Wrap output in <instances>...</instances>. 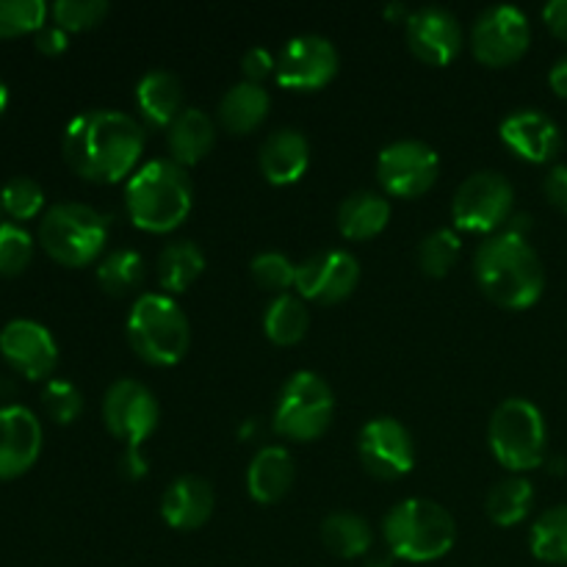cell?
<instances>
[{
    "label": "cell",
    "mask_w": 567,
    "mask_h": 567,
    "mask_svg": "<svg viewBox=\"0 0 567 567\" xmlns=\"http://www.w3.org/2000/svg\"><path fill=\"white\" fill-rule=\"evenodd\" d=\"M161 408L155 393L138 380H116L103 396L105 430L125 443V452H142V443L155 432Z\"/></svg>",
    "instance_id": "10"
},
{
    "label": "cell",
    "mask_w": 567,
    "mask_h": 567,
    "mask_svg": "<svg viewBox=\"0 0 567 567\" xmlns=\"http://www.w3.org/2000/svg\"><path fill=\"white\" fill-rule=\"evenodd\" d=\"M474 277L482 293L498 308L526 310L543 297L546 269L526 236L502 230L487 236L474 252Z\"/></svg>",
    "instance_id": "2"
},
{
    "label": "cell",
    "mask_w": 567,
    "mask_h": 567,
    "mask_svg": "<svg viewBox=\"0 0 567 567\" xmlns=\"http://www.w3.org/2000/svg\"><path fill=\"white\" fill-rule=\"evenodd\" d=\"M127 216L138 230L169 233L186 221L194 205V186L186 166L155 158L133 172L125 186Z\"/></svg>",
    "instance_id": "3"
},
{
    "label": "cell",
    "mask_w": 567,
    "mask_h": 567,
    "mask_svg": "<svg viewBox=\"0 0 567 567\" xmlns=\"http://www.w3.org/2000/svg\"><path fill=\"white\" fill-rule=\"evenodd\" d=\"M122 471H125V476H131V480L144 476L147 465H144L142 452H125V457H122Z\"/></svg>",
    "instance_id": "45"
},
{
    "label": "cell",
    "mask_w": 567,
    "mask_h": 567,
    "mask_svg": "<svg viewBox=\"0 0 567 567\" xmlns=\"http://www.w3.org/2000/svg\"><path fill=\"white\" fill-rule=\"evenodd\" d=\"M529 17L518 6H491L471 28V48L485 66H509L529 50Z\"/></svg>",
    "instance_id": "12"
},
{
    "label": "cell",
    "mask_w": 567,
    "mask_h": 567,
    "mask_svg": "<svg viewBox=\"0 0 567 567\" xmlns=\"http://www.w3.org/2000/svg\"><path fill=\"white\" fill-rule=\"evenodd\" d=\"M166 144L175 164H199L216 144V122L203 109H183L181 116L166 127Z\"/></svg>",
    "instance_id": "23"
},
{
    "label": "cell",
    "mask_w": 567,
    "mask_h": 567,
    "mask_svg": "<svg viewBox=\"0 0 567 567\" xmlns=\"http://www.w3.org/2000/svg\"><path fill=\"white\" fill-rule=\"evenodd\" d=\"M358 457L377 480H402L415 465V443L408 426L391 415H377L360 430Z\"/></svg>",
    "instance_id": "13"
},
{
    "label": "cell",
    "mask_w": 567,
    "mask_h": 567,
    "mask_svg": "<svg viewBox=\"0 0 567 567\" xmlns=\"http://www.w3.org/2000/svg\"><path fill=\"white\" fill-rule=\"evenodd\" d=\"M360 264L347 249H324L297 266V288L305 299L338 305L358 288Z\"/></svg>",
    "instance_id": "15"
},
{
    "label": "cell",
    "mask_w": 567,
    "mask_h": 567,
    "mask_svg": "<svg viewBox=\"0 0 567 567\" xmlns=\"http://www.w3.org/2000/svg\"><path fill=\"white\" fill-rule=\"evenodd\" d=\"M491 452L507 471H532L546 460V419L529 399H504L487 426Z\"/></svg>",
    "instance_id": "7"
},
{
    "label": "cell",
    "mask_w": 567,
    "mask_h": 567,
    "mask_svg": "<svg viewBox=\"0 0 567 567\" xmlns=\"http://www.w3.org/2000/svg\"><path fill=\"white\" fill-rule=\"evenodd\" d=\"M498 136L518 158L532 161V164H546L563 147L559 125L537 109H520L504 116Z\"/></svg>",
    "instance_id": "19"
},
{
    "label": "cell",
    "mask_w": 567,
    "mask_h": 567,
    "mask_svg": "<svg viewBox=\"0 0 567 567\" xmlns=\"http://www.w3.org/2000/svg\"><path fill=\"white\" fill-rule=\"evenodd\" d=\"M0 205L17 221L33 219L44 205V192L33 177H11L0 188Z\"/></svg>",
    "instance_id": "34"
},
{
    "label": "cell",
    "mask_w": 567,
    "mask_h": 567,
    "mask_svg": "<svg viewBox=\"0 0 567 567\" xmlns=\"http://www.w3.org/2000/svg\"><path fill=\"white\" fill-rule=\"evenodd\" d=\"M147 133L131 114L116 109H89L64 131V158L75 175L94 183H116L142 158Z\"/></svg>",
    "instance_id": "1"
},
{
    "label": "cell",
    "mask_w": 567,
    "mask_h": 567,
    "mask_svg": "<svg viewBox=\"0 0 567 567\" xmlns=\"http://www.w3.org/2000/svg\"><path fill=\"white\" fill-rule=\"evenodd\" d=\"M0 354L28 380H44L59 363L55 338L48 327L33 319H14L0 330Z\"/></svg>",
    "instance_id": "16"
},
{
    "label": "cell",
    "mask_w": 567,
    "mask_h": 567,
    "mask_svg": "<svg viewBox=\"0 0 567 567\" xmlns=\"http://www.w3.org/2000/svg\"><path fill=\"white\" fill-rule=\"evenodd\" d=\"M338 50L321 33H299L282 44L277 55V83L293 92H316L336 78Z\"/></svg>",
    "instance_id": "14"
},
{
    "label": "cell",
    "mask_w": 567,
    "mask_h": 567,
    "mask_svg": "<svg viewBox=\"0 0 567 567\" xmlns=\"http://www.w3.org/2000/svg\"><path fill=\"white\" fill-rule=\"evenodd\" d=\"M0 214H3V205H0ZM0 225H3V221H0Z\"/></svg>",
    "instance_id": "49"
},
{
    "label": "cell",
    "mask_w": 567,
    "mask_h": 567,
    "mask_svg": "<svg viewBox=\"0 0 567 567\" xmlns=\"http://www.w3.org/2000/svg\"><path fill=\"white\" fill-rule=\"evenodd\" d=\"M216 493L214 485L203 476H177L161 496V515L166 526L177 532H194L214 515Z\"/></svg>",
    "instance_id": "20"
},
{
    "label": "cell",
    "mask_w": 567,
    "mask_h": 567,
    "mask_svg": "<svg viewBox=\"0 0 567 567\" xmlns=\"http://www.w3.org/2000/svg\"><path fill=\"white\" fill-rule=\"evenodd\" d=\"M205 252L194 241H172L158 255V282L166 293H181L203 275Z\"/></svg>",
    "instance_id": "28"
},
{
    "label": "cell",
    "mask_w": 567,
    "mask_h": 567,
    "mask_svg": "<svg viewBox=\"0 0 567 567\" xmlns=\"http://www.w3.org/2000/svg\"><path fill=\"white\" fill-rule=\"evenodd\" d=\"M136 103L147 125L169 127L183 111L181 78L166 70L144 72L136 83Z\"/></svg>",
    "instance_id": "24"
},
{
    "label": "cell",
    "mask_w": 567,
    "mask_h": 567,
    "mask_svg": "<svg viewBox=\"0 0 567 567\" xmlns=\"http://www.w3.org/2000/svg\"><path fill=\"white\" fill-rule=\"evenodd\" d=\"M529 548L540 563L567 565V504L546 509L532 524Z\"/></svg>",
    "instance_id": "32"
},
{
    "label": "cell",
    "mask_w": 567,
    "mask_h": 567,
    "mask_svg": "<svg viewBox=\"0 0 567 567\" xmlns=\"http://www.w3.org/2000/svg\"><path fill=\"white\" fill-rule=\"evenodd\" d=\"M369 567H388V557H374L369 563Z\"/></svg>",
    "instance_id": "47"
},
{
    "label": "cell",
    "mask_w": 567,
    "mask_h": 567,
    "mask_svg": "<svg viewBox=\"0 0 567 567\" xmlns=\"http://www.w3.org/2000/svg\"><path fill=\"white\" fill-rule=\"evenodd\" d=\"M388 221H391V203L382 194L369 192V188L352 192L338 205V230L352 241L380 236Z\"/></svg>",
    "instance_id": "25"
},
{
    "label": "cell",
    "mask_w": 567,
    "mask_h": 567,
    "mask_svg": "<svg viewBox=\"0 0 567 567\" xmlns=\"http://www.w3.org/2000/svg\"><path fill=\"white\" fill-rule=\"evenodd\" d=\"M543 192H546V199L554 205L557 210L567 214V166L557 164L551 166V172L543 181Z\"/></svg>",
    "instance_id": "41"
},
{
    "label": "cell",
    "mask_w": 567,
    "mask_h": 567,
    "mask_svg": "<svg viewBox=\"0 0 567 567\" xmlns=\"http://www.w3.org/2000/svg\"><path fill=\"white\" fill-rule=\"evenodd\" d=\"M382 537L391 557L424 565L452 551L457 540V524L452 513L432 498H404L388 509L382 520Z\"/></svg>",
    "instance_id": "4"
},
{
    "label": "cell",
    "mask_w": 567,
    "mask_h": 567,
    "mask_svg": "<svg viewBox=\"0 0 567 567\" xmlns=\"http://www.w3.org/2000/svg\"><path fill=\"white\" fill-rule=\"evenodd\" d=\"M310 313L305 302L291 293H280L271 299V305L264 313V332L277 347H293L308 336Z\"/></svg>",
    "instance_id": "29"
},
{
    "label": "cell",
    "mask_w": 567,
    "mask_h": 567,
    "mask_svg": "<svg viewBox=\"0 0 567 567\" xmlns=\"http://www.w3.org/2000/svg\"><path fill=\"white\" fill-rule=\"evenodd\" d=\"M293 457L282 446H264L247 468L249 496L258 504H277L293 487Z\"/></svg>",
    "instance_id": "22"
},
{
    "label": "cell",
    "mask_w": 567,
    "mask_h": 567,
    "mask_svg": "<svg viewBox=\"0 0 567 567\" xmlns=\"http://www.w3.org/2000/svg\"><path fill=\"white\" fill-rule=\"evenodd\" d=\"M408 44L424 64L446 66L463 50V28L443 6H424L408 14Z\"/></svg>",
    "instance_id": "17"
},
{
    "label": "cell",
    "mask_w": 567,
    "mask_h": 567,
    "mask_svg": "<svg viewBox=\"0 0 567 567\" xmlns=\"http://www.w3.org/2000/svg\"><path fill=\"white\" fill-rule=\"evenodd\" d=\"M441 172L435 150L419 138H399L377 158V181L391 197L413 199L430 192Z\"/></svg>",
    "instance_id": "11"
},
{
    "label": "cell",
    "mask_w": 567,
    "mask_h": 567,
    "mask_svg": "<svg viewBox=\"0 0 567 567\" xmlns=\"http://www.w3.org/2000/svg\"><path fill=\"white\" fill-rule=\"evenodd\" d=\"M109 216L83 203H59L39 221V244L61 266H86L100 258L109 244Z\"/></svg>",
    "instance_id": "6"
},
{
    "label": "cell",
    "mask_w": 567,
    "mask_h": 567,
    "mask_svg": "<svg viewBox=\"0 0 567 567\" xmlns=\"http://www.w3.org/2000/svg\"><path fill=\"white\" fill-rule=\"evenodd\" d=\"M310 144L297 127H280L269 133L260 147V172L271 186H291L308 172Z\"/></svg>",
    "instance_id": "21"
},
{
    "label": "cell",
    "mask_w": 567,
    "mask_h": 567,
    "mask_svg": "<svg viewBox=\"0 0 567 567\" xmlns=\"http://www.w3.org/2000/svg\"><path fill=\"white\" fill-rule=\"evenodd\" d=\"M532 502H535V487L524 476L504 480L487 493V518L496 526H515L529 515Z\"/></svg>",
    "instance_id": "30"
},
{
    "label": "cell",
    "mask_w": 567,
    "mask_h": 567,
    "mask_svg": "<svg viewBox=\"0 0 567 567\" xmlns=\"http://www.w3.org/2000/svg\"><path fill=\"white\" fill-rule=\"evenodd\" d=\"M42 424L22 404L0 408V480H17L42 454Z\"/></svg>",
    "instance_id": "18"
},
{
    "label": "cell",
    "mask_w": 567,
    "mask_h": 567,
    "mask_svg": "<svg viewBox=\"0 0 567 567\" xmlns=\"http://www.w3.org/2000/svg\"><path fill=\"white\" fill-rule=\"evenodd\" d=\"M48 17L44 0H0V37L37 33Z\"/></svg>",
    "instance_id": "35"
},
{
    "label": "cell",
    "mask_w": 567,
    "mask_h": 567,
    "mask_svg": "<svg viewBox=\"0 0 567 567\" xmlns=\"http://www.w3.org/2000/svg\"><path fill=\"white\" fill-rule=\"evenodd\" d=\"M6 105H9V86H6V81L0 78V116H3Z\"/></svg>",
    "instance_id": "46"
},
{
    "label": "cell",
    "mask_w": 567,
    "mask_h": 567,
    "mask_svg": "<svg viewBox=\"0 0 567 567\" xmlns=\"http://www.w3.org/2000/svg\"><path fill=\"white\" fill-rule=\"evenodd\" d=\"M33 258V238L31 233L22 230L14 221L0 225V275L14 277L25 271Z\"/></svg>",
    "instance_id": "37"
},
{
    "label": "cell",
    "mask_w": 567,
    "mask_h": 567,
    "mask_svg": "<svg viewBox=\"0 0 567 567\" xmlns=\"http://www.w3.org/2000/svg\"><path fill=\"white\" fill-rule=\"evenodd\" d=\"M332 388L324 377L316 371H297L291 380L282 385L280 399L275 408V430L277 435L297 443L319 441L332 424Z\"/></svg>",
    "instance_id": "8"
},
{
    "label": "cell",
    "mask_w": 567,
    "mask_h": 567,
    "mask_svg": "<svg viewBox=\"0 0 567 567\" xmlns=\"http://www.w3.org/2000/svg\"><path fill=\"white\" fill-rule=\"evenodd\" d=\"M241 70L249 83H260L277 70V59L266 48H249L241 59Z\"/></svg>",
    "instance_id": "40"
},
{
    "label": "cell",
    "mask_w": 567,
    "mask_h": 567,
    "mask_svg": "<svg viewBox=\"0 0 567 567\" xmlns=\"http://www.w3.org/2000/svg\"><path fill=\"white\" fill-rule=\"evenodd\" d=\"M144 275H147V264L136 249L127 247L109 252L97 266V282L105 293H114V297L136 291L144 282Z\"/></svg>",
    "instance_id": "31"
},
{
    "label": "cell",
    "mask_w": 567,
    "mask_h": 567,
    "mask_svg": "<svg viewBox=\"0 0 567 567\" xmlns=\"http://www.w3.org/2000/svg\"><path fill=\"white\" fill-rule=\"evenodd\" d=\"M269 105L271 97L260 83L241 81L221 94L219 122L227 133L247 136L255 127L264 125V120L269 116Z\"/></svg>",
    "instance_id": "26"
},
{
    "label": "cell",
    "mask_w": 567,
    "mask_h": 567,
    "mask_svg": "<svg viewBox=\"0 0 567 567\" xmlns=\"http://www.w3.org/2000/svg\"><path fill=\"white\" fill-rule=\"evenodd\" d=\"M513 183L496 169H480L460 183L452 199L454 225L465 233L496 236L513 219Z\"/></svg>",
    "instance_id": "9"
},
{
    "label": "cell",
    "mask_w": 567,
    "mask_h": 567,
    "mask_svg": "<svg viewBox=\"0 0 567 567\" xmlns=\"http://www.w3.org/2000/svg\"><path fill=\"white\" fill-rule=\"evenodd\" d=\"M33 44H37L39 53L44 55H59L66 50V31L64 28H59L53 22V25H42L37 31V37H33Z\"/></svg>",
    "instance_id": "42"
},
{
    "label": "cell",
    "mask_w": 567,
    "mask_h": 567,
    "mask_svg": "<svg viewBox=\"0 0 567 567\" xmlns=\"http://www.w3.org/2000/svg\"><path fill=\"white\" fill-rule=\"evenodd\" d=\"M127 341L150 365H175L186 358L192 327L169 293H142L127 313Z\"/></svg>",
    "instance_id": "5"
},
{
    "label": "cell",
    "mask_w": 567,
    "mask_h": 567,
    "mask_svg": "<svg viewBox=\"0 0 567 567\" xmlns=\"http://www.w3.org/2000/svg\"><path fill=\"white\" fill-rule=\"evenodd\" d=\"M548 83H551V89L559 94V97L567 100V55L551 66V72H548Z\"/></svg>",
    "instance_id": "44"
},
{
    "label": "cell",
    "mask_w": 567,
    "mask_h": 567,
    "mask_svg": "<svg viewBox=\"0 0 567 567\" xmlns=\"http://www.w3.org/2000/svg\"><path fill=\"white\" fill-rule=\"evenodd\" d=\"M321 540L336 557L358 559L365 557L374 546V532L369 520L354 513H332L321 520Z\"/></svg>",
    "instance_id": "27"
},
{
    "label": "cell",
    "mask_w": 567,
    "mask_h": 567,
    "mask_svg": "<svg viewBox=\"0 0 567 567\" xmlns=\"http://www.w3.org/2000/svg\"><path fill=\"white\" fill-rule=\"evenodd\" d=\"M249 271H252V280L264 291H275L277 297L286 293V288L297 286V266L282 252H275V249L255 255L252 264H249Z\"/></svg>",
    "instance_id": "36"
},
{
    "label": "cell",
    "mask_w": 567,
    "mask_h": 567,
    "mask_svg": "<svg viewBox=\"0 0 567 567\" xmlns=\"http://www.w3.org/2000/svg\"><path fill=\"white\" fill-rule=\"evenodd\" d=\"M543 20H546V25L551 28L554 37L565 39L567 42V0H551V3H546V9H543Z\"/></svg>",
    "instance_id": "43"
},
{
    "label": "cell",
    "mask_w": 567,
    "mask_h": 567,
    "mask_svg": "<svg viewBox=\"0 0 567 567\" xmlns=\"http://www.w3.org/2000/svg\"><path fill=\"white\" fill-rule=\"evenodd\" d=\"M42 404L55 424H72L83 413V396L70 380H50L42 391Z\"/></svg>",
    "instance_id": "39"
},
{
    "label": "cell",
    "mask_w": 567,
    "mask_h": 567,
    "mask_svg": "<svg viewBox=\"0 0 567 567\" xmlns=\"http://www.w3.org/2000/svg\"><path fill=\"white\" fill-rule=\"evenodd\" d=\"M53 22L59 28L70 31H86L94 28L97 22H103V17L109 14L111 6L105 0H55L53 3Z\"/></svg>",
    "instance_id": "38"
},
{
    "label": "cell",
    "mask_w": 567,
    "mask_h": 567,
    "mask_svg": "<svg viewBox=\"0 0 567 567\" xmlns=\"http://www.w3.org/2000/svg\"><path fill=\"white\" fill-rule=\"evenodd\" d=\"M388 14H391V17L396 14L399 17V14H404V9H402V6H388Z\"/></svg>",
    "instance_id": "48"
},
{
    "label": "cell",
    "mask_w": 567,
    "mask_h": 567,
    "mask_svg": "<svg viewBox=\"0 0 567 567\" xmlns=\"http://www.w3.org/2000/svg\"><path fill=\"white\" fill-rule=\"evenodd\" d=\"M460 247H463V244H460L457 230H452V227H437V230H432L430 236L419 244V252H415L421 271L430 277L449 275L452 266L457 264Z\"/></svg>",
    "instance_id": "33"
}]
</instances>
